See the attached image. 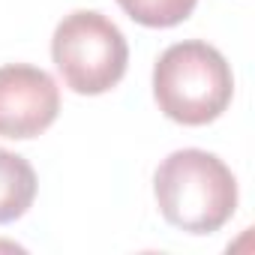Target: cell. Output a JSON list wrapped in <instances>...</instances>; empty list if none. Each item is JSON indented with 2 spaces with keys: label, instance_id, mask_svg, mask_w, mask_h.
Wrapping results in <instances>:
<instances>
[{
  "label": "cell",
  "instance_id": "cell-1",
  "mask_svg": "<svg viewBox=\"0 0 255 255\" xmlns=\"http://www.w3.org/2000/svg\"><path fill=\"white\" fill-rule=\"evenodd\" d=\"M153 195L168 225L186 234H213L237 210L231 168L207 150L183 147L168 153L153 174Z\"/></svg>",
  "mask_w": 255,
  "mask_h": 255
},
{
  "label": "cell",
  "instance_id": "cell-4",
  "mask_svg": "<svg viewBox=\"0 0 255 255\" xmlns=\"http://www.w3.org/2000/svg\"><path fill=\"white\" fill-rule=\"evenodd\" d=\"M60 114L57 81L30 63L0 66V135L27 141L42 135Z\"/></svg>",
  "mask_w": 255,
  "mask_h": 255
},
{
  "label": "cell",
  "instance_id": "cell-6",
  "mask_svg": "<svg viewBox=\"0 0 255 255\" xmlns=\"http://www.w3.org/2000/svg\"><path fill=\"white\" fill-rule=\"evenodd\" d=\"M117 3L144 27H174L192 15L198 0H117Z\"/></svg>",
  "mask_w": 255,
  "mask_h": 255
},
{
  "label": "cell",
  "instance_id": "cell-5",
  "mask_svg": "<svg viewBox=\"0 0 255 255\" xmlns=\"http://www.w3.org/2000/svg\"><path fill=\"white\" fill-rule=\"evenodd\" d=\"M36 186L39 183L33 165L24 156L0 147V225L15 222L30 210Z\"/></svg>",
  "mask_w": 255,
  "mask_h": 255
},
{
  "label": "cell",
  "instance_id": "cell-3",
  "mask_svg": "<svg viewBox=\"0 0 255 255\" xmlns=\"http://www.w3.org/2000/svg\"><path fill=\"white\" fill-rule=\"evenodd\" d=\"M51 57L72 93L99 96L123 81L129 66V45L120 27L102 12L75 9L54 27Z\"/></svg>",
  "mask_w": 255,
  "mask_h": 255
},
{
  "label": "cell",
  "instance_id": "cell-2",
  "mask_svg": "<svg viewBox=\"0 0 255 255\" xmlns=\"http://www.w3.org/2000/svg\"><path fill=\"white\" fill-rule=\"evenodd\" d=\"M234 96L228 60L201 39L168 45L153 66V99L159 111L183 126L213 123Z\"/></svg>",
  "mask_w": 255,
  "mask_h": 255
}]
</instances>
